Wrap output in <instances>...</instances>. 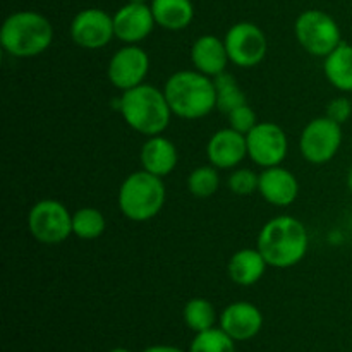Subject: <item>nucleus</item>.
<instances>
[{"label": "nucleus", "instance_id": "nucleus-1", "mask_svg": "<svg viewBox=\"0 0 352 352\" xmlns=\"http://www.w3.org/2000/svg\"><path fill=\"white\" fill-rule=\"evenodd\" d=\"M256 248L268 267L291 268L305 260L309 236L305 223L296 217L282 215L268 220L258 234Z\"/></svg>", "mask_w": 352, "mask_h": 352}, {"label": "nucleus", "instance_id": "nucleus-2", "mask_svg": "<svg viewBox=\"0 0 352 352\" xmlns=\"http://www.w3.org/2000/svg\"><path fill=\"white\" fill-rule=\"evenodd\" d=\"M165 98L174 116L186 120H198L217 109L213 78L199 71H179L164 86Z\"/></svg>", "mask_w": 352, "mask_h": 352}, {"label": "nucleus", "instance_id": "nucleus-3", "mask_svg": "<svg viewBox=\"0 0 352 352\" xmlns=\"http://www.w3.org/2000/svg\"><path fill=\"white\" fill-rule=\"evenodd\" d=\"M119 112L124 122L143 136H158L170 124L174 116L165 98L164 89L150 85H140L122 91L119 100Z\"/></svg>", "mask_w": 352, "mask_h": 352}, {"label": "nucleus", "instance_id": "nucleus-4", "mask_svg": "<svg viewBox=\"0 0 352 352\" xmlns=\"http://www.w3.org/2000/svg\"><path fill=\"white\" fill-rule=\"evenodd\" d=\"M54 41V26L50 21L34 10H19L3 21L0 43L3 50L17 58L41 55Z\"/></svg>", "mask_w": 352, "mask_h": 352}, {"label": "nucleus", "instance_id": "nucleus-5", "mask_svg": "<svg viewBox=\"0 0 352 352\" xmlns=\"http://www.w3.org/2000/svg\"><path fill=\"white\" fill-rule=\"evenodd\" d=\"M167 199L164 179L146 170L127 175L119 188V210L133 222H148L162 212Z\"/></svg>", "mask_w": 352, "mask_h": 352}, {"label": "nucleus", "instance_id": "nucleus-6", "mask_svg": "<svg viewBox=\"0 0 352 352\" xmlns=\"http://www.w3.org/2000/svg\"><path fill=\"white\" fill-rule=\"evenodd\" d=\"M294 33L298 43L315 57L325 58L342 43L337 21L330 14L318 9H309L299 14L294 24Z\"/></svg>", "mask_w": 352, "mask_h": 352}, {"label": "nucleus", "instance_id": "nucleus-7", "mask_svg": "<svg viewBox=\"0 0 352 352\" xmlns=\"http://www.w3.org/2000/svg\"><path fill=\"white\" fill-rule=\"evenodd\" d=\"M28 229L38 243L55 246L72 234V213L57 199H40L28 213Z\"/></svg>", "mask_w": 352, "mask_h": 352}, {"label": "nucleus", "instance_id": "nucleus-8", "mask_svg": "<svg viewBox=\"0 0 352 352\" xmlns=\"http://www.w3.org/2000/svg\"><path fill=\"white\" fill-rule=\"evenodd\" d=\"M342 144V126L327 116L309 120L299 138V150L306 162L325 165L332 160Z\"/></svg>", "mask_w": 352, "mask_h": 352}, {"label": "nucleus", "instance_id": "nucleus-9", "mask_svg": "<svg viewBox=\"0 0 352 352\" xmlns=\"http://www.w3.org/2000/svg\"><path fill=\"white\" fill-rule=\"evenodd\" d=\"M223 41H226L230 62L237 67H256L267 57V36H265L263 30L254 23H248V21L236 23L229 28Z\"/></svg>", "mask_w": 352, "mask_h": 352}, {"label": "nucleus", "instance_id": "nucleus-10", "mask_svg": "<svg viewBox=\"0 0 352 352\" xmlns=\"http://www.w3.org/2000/svg\"><path fill=\"white\" fill-rule=\"evenodd\" d=\"M246 141L248 157L263 168L277 167L287 157V134L275 122H258L256 127L246 134Z\"/></svg>", "mask_w": 352, "mask_h": 352}, {"label": "nucleus", "instance_id": "nucleus-11", "mask_svg": "<svg viewBox=\"0 0 352 352\" xmlns=\"http://www.w3.org/2000/svg\"><path fill=\"white\" fill-rule=\"evenodd\" d=\"M150 72V57L140 45H126L112 55L107 76L112 86L127 91L143 85Z\"/></svg>", "mask_w": 352, "mask_h": 352}, {"label": "nucleus", "instance_id": "nucleus-12", "mask_svg": "<svg viewBox=\"0 0 352 352\" xmlns=\"http://www.w3.org/2000/svg\"><path fill=\"white\" fill-rule=\"evenodd\" d=\"M71 38L78 47L86 50H98L107 47L112 38H116L113 30V16L102 9H85L74 16L71 23Z\"/></svg>", "mask_w": 352, "mask_h": 352}, {"label": "nucleus", "instance_id": "nucleus-13", "mask_svg": "<svg viewBox=\"0 0 352 352\" xmlns=\"http://www.w3.org/2000/svg\"><path fill=\"white\" fill-rule=\"evenodd\" d=\"M151 7L146 3H126L113 14V30L117 40L127 45H138L146 40L155 28Z\"/></svg>", "mask_w": 352, "mask_h": 352}, {"label": "nucleus", "instance_id": "nucleus-14", "mask_svg": "<svg viewBox=\"0 0 352 352\" xmlns=\"http://www.w3.org/2000/svg\"><path fill=\"white\" fill-rule=\"evenodd\" d=\"M206 157H208L210 164L220 170L237 167L248 157L246 134L237 133L232 127L219 129L208 140Z\"/></svg>", "mask_w": 352, "mask_h": 352}, {"label": "nucleus", "instance_id": "nucleus-15", "mask_svg": "<svg viewBox=\"0 0 352 352\" xmlns=\"http://www.w3.org/2000/svg\"><path fill=\"white\" fill-rule=\"evenodd\" d=\"M263 315L251 302L237 301L227 306L220 315V329L234 340H250L261 332Z\"/></svg>", "mask_w": 352, "mask_h": 352}, {"label": "nucleus", "instance_id": "nucleus-16", "mask_svg": "<svg viewBox=\"0 0 352 352\" xmlns=\"http://www.w3.org/2000/svg\"><path fill=\"white\" fill-rule=\"evenodd\" d=\"M258 192L267 203L274 206H289L298 199L299 182L287 168L268 167L260 174Z\"/></svg>", "mask_w": 352, "mask_h": 352}, {"label": "nucleus", "instance_id": "nucleus-17", "mask_svg": "<svg viewBox=\"0 0 352 352\" xmlns=\"http://www.w3.org/2000/svg\"><path fill=\"white\" fill-rule=\"evenodd\" d=\"M191 62L196 71L210 78L222 74L227 71V64L230 62L226 41L220 40L215 34H203L192 43Z\"/></svg>", "mask_w": 352, "mask_h": 352}, {"label": "nucleus", "instance_id": "nucleus-18", "mask_svg": "<svg viewBox=\"0 0 352 352\" xmlns=\"http://www.w3.org/2000/svg\"><path fill=\"white\" fill-rule=\"evenodd\" d=\"M140 158L143 170L164 179L177 167L179 153L175 144L168 138L158 134V136L148 138L146 143L141 148Z\"/></svg>", "mask_w": 352, "mask_h": 352}, {"label": "nucleus", "instance_id": "nucleus-19", "mask_svg": "<svg viewBox=\"0 0 352 352\" xmlns=\"http://www.w3.org/2000/svg\"><path fill=\"white\" fill-rule=\"evenodd\" d=\"M267 267V260L258 248L254 250L246 248L230 256L229 263H227V275L234 284L241 285V287H251L263 278Z\"/></svg>", "mask_w": 352, "mask_h": 352}, {"label": "nucleus", "instance_id": "nucleus-20", "mask_svg": "<svg viewBox=\"0 0 352 352\" xmlns=\"http://www.w3.org/2000/svg\"><path fill=\"white\" fill-rule=\"evenodd\" d=\"M155 23L168 31L186 30L195 17L191 0H151Z\"/></svg>", "mask_w": 352, "mask_h": 352}, {"label": "nucleus", "instance_id": "nucleus-21", "mask_svg": "<svg viewBox=\"0 0 352 352\" xmlns=\"http://www.w3.org/2000/svg\"><path fill=\"white\" fill-rule=\"evenodd\" d=\"M323 72L330 85L342 93H352V45L342 43L325 57Z\"/></svg>", "mask_w": 352, "mask_h": 352}, {"label": "nucleus", "instance_id": "nucleus-22", "mask_svg": "<svg viewBox=\"0 0 352 352\" xmlns=\"http://www.w3.org/2000/svg\"><path fill=\"white\" fill-rule=\"evenodd\" d=\"M215 82V93H217V110L229 116L232 110L239 109V107L246 105L248 100L244 95V89L241 88L239 82L236 81L232 74L229 72H222V74L213 78Z\"/></svg>", "mask_w": 352, "mask_h": 352}, {"label": "nucleus", "instance_id": "nucleus-23", "mask_svg": "<svg viewBox=\"0 0 352 352\" xmlns=\"http://www.w3.org/2000/svg\"><path fill=\"white\" fill-rule=\"evenodd\" d=\"M107 229L105 217L100 210L86 206L72 213V234L82 241L98 239Z\"/></svg>", "mask_w": 352, "mask_h": 352}, {"label": "nucleus", "instance_id": "nucleus-24", "mask_svg": "<svg viewBox=\"0 0 352 352\" xmlns=\"http://www.w3.org/2000/svg\"><path fill=\"white\" fill-rule=\"evenodd\" d=\"M184 322L189 330L199 333L205 330L213 329L217 320V311L208 299L195 298L186 302L184 306Z\"/></svg>", "mask_w": 352, "mask_h": 352}, {"label": "nucleus", "instance_id": "nucleus-25", "mask_svg": "<svg viewBox=\"0 0 352 352\" xmlns=\"http://www.w3.org/2000/svg\"><path fill=\"white\" fill-rule=\"evenodd\" d=\"M220 188L219 168L213 165H203L188 175V189L196 198H210Z\"/></svg>", "mask_w": 352, "mask_h": 352}, {"label": "nucleus", "instance_id": "nucleus-26", "mask_svg": "<svg viewBox=\"0 0 352 352\" xmlns=\"http://www.w3.org/2000/svg\"><path fill=\"white\" fill-rule=\"evenodd\" d=\"M236 340L227 336L222 329H208L196 333L189 352H236Z\"/></svg>", "mask_w": 352, "mask_h": 352}, {"label": "nucleus", "instance_id": "nucleus-27", "mask_svg": "<svg viewBox=\"0 0 352 352\" xmlns=\"http://www.w3.org/2000/svg\"><path fill=\"white\" fill-rule=\"evenodd\" d=\"M229 189L237 196H250L258 191L260 184V174L253 172L251 168H237L229 175Z\"/></svg>", "mask_w": 352, "mask_h": 352}, {"label": "nucleus", "instance_id": "nucleus-28", "mask_svg": "<svg viewBox=\"0 0 352 352\" xmlns=\"http://www.w3.org/2000/svg\"><path fill=\"white\" fill-rule=\"evenodd\" d=\"M227 120H229V127H232L234 131H237V133L241 134L251 133L258 124L256 112H254L248 103L239 107V109L232 110V112L227 116Z\"/></svg>", "mask_w": 352, "mask_h": 352}, {"label": "nucleus", "instance_id": "nucleus-29", "mask_svg": "<svg viewBox=\"0 0 352 352\" xmlns=\"http://www.w3.org/2000/svg\"><path fill=\"white\" fill-rule=\"evenodd\" d=\"M325 116L342 126L352 117V102L347 96H336L327 103Z\"/></svg>", "mask_w": 352, "mask_h": 352}, {"label": "nucleus", "instance_id": "nucleus-30", "mask_svg": "<svg viewBox=\"0 0 352 352\" xmlns=\"http://www.w3.org/2000/svg\"><path fill=\"white\" fill-rule=\"evenodd\" d=\"M143 352H184L174 346H151L148 349H144Z\"/></svg>", "mask_w": 352, "mask_h": 352}, {"label": "nucleus", "instance_id": "nucleus-31", "mask_svg": "<svg viewBox=\"0 0 352 352\" xmlns=\"http://www.w3.org/2000/svg\"><path fill=\"white\" fill-rule=\"evenodd\" d=\"M347 188H349V191H351V195H352V167H351L349 174H347Z\"/></svg>", "mask_w": 352, "mask_h": 352}, {"label": "nucleus", "instance_id": "nucleus-32", "mask_svg": "<svg viewBox=\"0 0 352 352\" xmlns=\"http://www.w3.org/2000/svg\"><path fill=\"white\" fill-rule=\"evenodd\" d=\"M109 352H131V351L124 349V347H116V349H112V351H109Z\"/></svg>", "mask_w": 352, "mask_h": 352}, {"label": "nucleus", "instance_id": "nucleus-33", "mask_svg": "<svg viewBox=\"0 0 352 352\" xmlns=\"http://www.w3.org/2000/svg\"><path fill=\"white\" fill-rule=\"evenodd\" d=\"M129 2H133V3H146V0H129Z\"/></svg>", "mask_w": 352, "mask_h": 352}]
</instances>
